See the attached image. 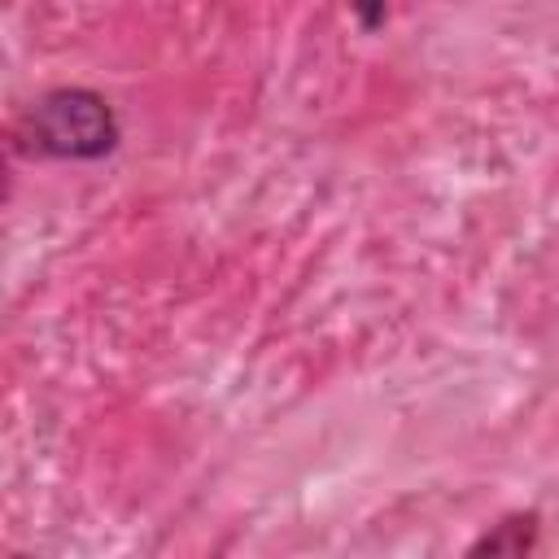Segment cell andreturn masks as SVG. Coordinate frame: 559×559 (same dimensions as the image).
<instances>
[{
	"mask_svg": "<svg viewBox=\"0 0 559 559\" xmlns=\"http://www.w3.org/2000/svg\"><path fill=\"white\" fill-rule=\"evenodd\" d=\"M22 148L61 162H100L118 148L122 122L96 87H52L22 118Z\"/></svg>",
	"mask_w": 559,
	"mask_h": 559,
	"instance_id": "cell-1",
	"label": "cell"
},
{
	"mask_svg": "<svg viewBox=\"0 0 559 559\" xmlns=\"http://www.w3.org/2000/svg\"><path fill=\"white\" fill-rule=\"evenodd\" d=\"M537 533H542V515L515 511V515H502L489 533H480L467 546V555H528L537 546Z\"/></svg>",
	"mask_w": 559,
	"mask_h": 559,
	"instance_id": "cell-2",
	"label": "cell"
},
{
	"mask_svg": "<svg viewBox=\"0 0 559 559\" xmlns=\"http://www.w3.org/2000/svg\"><path fill=\"white\" fill-rule=\"evenodd\" d=\"M349 13L362 31H380L389 22V0H349Z\"/></svg>",
	"mask_w": 559,
	"mask_h": 559,
	"instance_id": "cell-3",
	"label": "cell"
}]
</instances>
